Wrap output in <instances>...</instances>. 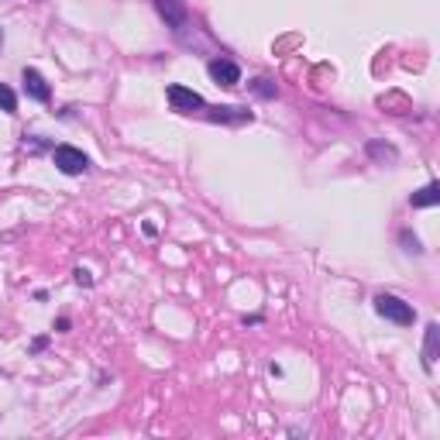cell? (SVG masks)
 <instances>
[{
  "label": "cell",
  "mask_w": 440,
  "mask_h": 440,
  "mask_svg": "<svg viewBox=\"0 0 440 440\" xmlns=\"http://www.w3.org/2000/svg\"><path fill=\"white\" fill-rule=\"evenodd\" d=\"M375 310H378L385 320L402 323V327H406V323H413V317H416L409 303H402L399 296H389V292H378V296H375Z\"/></svg>",
  "instance_id": "1"
},
{
  "label": "cell",
  "mask_w": 440,
  "mask_h": 440,
  "mask_svg": "<svg viewBox=\"0 0 440 440\" xmlns=\"http://www.w3.org/2000/svg\"><path fill=\"white\" fill-rule=\"evenodd\" d=\"M52 162H55V169L66 172V176H83V172L90 169V159L83 155L80 148H73V145H59V148L52 152Z\"/></svg>",
  "instance_id": "2"
},
{
  "label": "cell",
  "mask_w": 440,
  "mask_h": 440,
  "mask_svg": "<svg viewBox=\"0 0 440 440\" xmlns=\"http://www.w3.org/2000/svg\"><path fill=\"white\" fill-rule=\"evenodd\" d=\"M165 97H169L172 111H179V114H193V111H203V107H206L200 93H193V90L179 86V83H172V86L165 90Z\"/></svg>",
  "instance_id": "3"
},
{
  "label": "cell",
  "mask_w": 440,
  "mask_h": 440,
  "mask_svg": "<svg viewBox=\"0 0 440 440\" xmlns=\"http://www.w3.org/2000/svg\"><path fill=\"white\" fill-rule=\"evenodd\" d=\"M206 69H210L213 83H220V86H238L241 83V69L231 62V59H213Z\"/></svg>",
  "instance_id": "4"
},
{
  "label": "cell",
  "mask_w": 440,
  "mask_h": 440,
  "mask_svg": "<svg viewBox=\"0 0 440 440\" xmlns=\"http://www.w3.org/2000/svg\"><path fill=\"white\" fill-rule=\"evenodd\" d=\"M155 7H159L162 17H165L172 28H183V21H186V10H183V3H179V0H155Z\"/></svg>",
  "instance_id": "5"
},
{
  "label": "cell",
  "mask_w": 440,
  "mask_h": 440,
  "mask_svg": "<svg viewBox=\"0 0 440 440\" xmlns=\"http://www.w3.org/2000/svg\"><path fill=\"white\" fill-rule=\"evenodd\" d=\"M24 90H28V93H31L35 100H41V104H45V100L52 97V93H48V86H45V80H41L35 69H24Z\"/></svg>",
  "instance_id": "6"
},
{
  "label": "cell",
  "mask_w": 440,
  "mask_h": 440,
  "mask_svg": "<svg viewBox=\"0 0 440 440\" xmlns=\"http://www.w3.org/2000/svg\"><path fill=\"white\" fill-rule=\"evenodd\" d=\"M437 203H440L437 183H430V186H423L420 193H413V206H437Z\"/></svg>",
  "instance_id": "7"
},
{
  "label": "cell",
  "mask_w": 440,
  "mask_h": 440,
  "mask_svg": "<svg viewBox=\"0 0 440 440\" xmlns=\"http://www.w3.org/2000/svg\"><path fill=\"white\" fill-rule=\"evenodd\" d=\"M437 337H440V327H437V323H430V327H427V351H423V364H427V368H434V355H437Z\"/></svg>",
  "instance_id": "8"
},
{
  "label": "cell",
  "mask_w": 440,
  "mask_h": 440,
  "mask_svg": "<svg viewBox=\"0 0 440 440\" xmlns=\"http://www.w3.org/2000/svg\"><path fill=\"white\" fill-rule=\"evenodd\" d=\"M210 118L213 120H251V114H248V111H238V107H217Z\"/></svg>",
  "instance_id": "9"
},
{
  "label": "cell",
  "mask_w": 440,
  "mask_h": 440,
  "mask_svg": "<svg viewBox=\"0 0 440 440\" xmlns=\"http://www.w3.org/2000/svg\"><path fill=\"white\" fill-rule=\"evenodd\" d=\"M0 111H3V114H14V111H17V97H14V90L3 86V83H0Z\"/></svg>",
  "instance_id": "10"
},
{
  "label": "cell",
  "mask_w": 440,
  "mask_h": 440,
  "mask_svg": "<svg viewBox=\"0 0 440 440\" xmlns=\"http://www.w3.org/2000/svg\"><path fill=\"white\" fill-rule=\"evenodd\" d=\"M251 90H255L258 97H265V100H269V97H276V86H272L269 80H255V83H251Z\"/></svg>",
  "instance_id": "11"
},
{
  "label": "cell",
  "mask_w": 440,
  "mask_h": 440,
  "mask_svg": "<svg viewBox=\"0 0 440 440\" xmlns=\"http://www.w3.org/2000/svg\"><path fill=\"white\" fill-rule=\"evenodd\" d=\"M402 244H406V251H423V248H420V241L413 238V234H402Z\"/></svg>",
  "instance_id": "12"
},
{
  "label": "cell",
  "mask_w": 440,
  "mask_h": 440,
  "mask_svg": "<svg viewBox=\"0 0 440 440\" xmlns=\"http://www.w3.org/2000/svg\"><path fill=\"white\" fill-rule=\"evenodd\" d=\"M76 282H80V285H90V272H86V269H76Z\"/></svg>",
  "instance_id": "13"
}]
</instances>
